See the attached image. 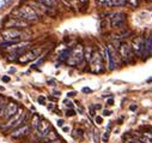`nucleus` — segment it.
I'll use <instances>...</instances> for the list:
<instances>
[{
  "label": "nucleus",
  "mask_w": 152,
  "mask_h": 143,
  "mask_svg": "<svg viewBox=\"0 0 152 143\" xmlns=\"http://www.w3.org/2000/svg\"><path fill=\"white\" fill-rule=\"evenodd\" d=\"M13 15H16V17L25 21L29 24L36 23L37 21H39V16H37V13L32 10V7L30 5H23V6H20L16 11H13Z\"/></svg>",
  "instance_id": "obj_1"
},
{
  "label": "nucleus",
  "mask_w": 152,
  "mask_h": 143,
  "mask_svg": "<svg viewBox=\"0 0 152 143\" xmlns=\"http://www.w3.org/2000/svg\"><path fill=\"white\" fill-rule=\"evenodd\" d=\"M83 60H84V46L82 43H78L69 52V57L66 60V64L68 66H77L80 63H83Z\"/></svg>",
  "instance_id": "obj_2"
},
{
  "label": "nucleus",
  "mask_w": 152,
  "mask_h": 143,
  "mask_svg": "<svg viewBox=\"0 0 152 143\" xmlns=\"http://www.w3.org/2000/svg\"><path fill=\"white\" fill-rule=\"evenodd\" d=\"M0 36L5 42H19L25 36V32L20 29H4Z\"/></svg>",
  "instance_id": "obj_3"
},
{
  "label": "nucleus",
  "mask_w": 152,
  "mask_h": 143,
  "mask_svg": "<svg viewBox=\"0 0 152 143\" xmlns=\"http://www.w3.org/2000/svg\"><path fill=\"white\" fill-rule=\"evenodd\" d=\"M118 54L120 57V60L122 64H129L133 61V52L131 48V43L124 41L119 43V49H118Z\"/></svg>",
  "instance_id": "obj_4"
},
{
  "label": "nucleus",
  "mask_w": 152,
  "mask_h": 143,
  "mask_svg": "<svg viewBox=\"0 0 152 143\" xmlns=\"http://www.w3.org/2000/svg\"><path fill=\"white\" fill-rule=\"evenodd\" d=\"M107 65H108V69L111 71V70H115L118 64L121 63L120 60V57L116 52V49L114 48V46L111 43H109L107 47Z\"/></svg>",
  "instance_id": "obj_5"
},
{
  "label": "nucleus",
  "mask_w": 152,
  "mask_h": 143,
  "mask_svg": "<svg viewBox=\"0 0 152 143\" xmlns=\"http://www.w3.org/2000/svg\"><path fill=\"white\" fill-rule=\"evenodd\" d=\"M89 66H90V71L94 74H101L103 71L104 61L102 59V55L99 54V51L94 49V53H92V57L90 59Z\"/></svg>",
  "instance_id": "obj_6"
},
{
  "label": "nucleus",
  "mask_w": 152,
  "mask_h": 143,
  "mask_svg": "<svg viewBox=\"0 0 152 143\" xmlns=\"http://www.w3.org/2000/svg\"><path fill=\"white\" fill-rule=\"evenodd\" d=\"M3 25L5 29H24L29 25V23H26L25 21L18 17H9Z\"/></svg>",
  "instance_id": "obj_7"
},
{
  "label": "nucleus",
  "mask_w": 152,
  "mask_h": 143,
  "mask_svg": "<svg viewBox=\"0 0 152 143\" xmlns=\"http://www.w3.org/2000/svg\"><path fill=\"white\" fill-rule=\"evenodd\" d=\"M131 48L135 58H141L144 52V38L142 36H135L131 41Z\"/></svg>",
  "instance_id": "obj_8"
},
{
  "label": "nucleus",
  "mask_w": 152,
  "mask_h": 143,
  "mask_svg": "<svg viewBox=\"0 0 152 143\" xmlns=\"http://www.w3.org/2000/svg\"><path fill=\"white\" fill-rule=\"evenodd\" d=\"M41 54V49L40 48H34V49H30L28 52H24L22 55L18 57L17 61L19 64H28L30 61H34L35 59H37V57H39Z\"/></svg>",
  "instance_id": "obj_9"
},
{
  "label": "nucleus",
  "mask_w": 152,
  "mask_h": 143,
  "mask_svg": "<svg viewBox=\"0 0 152 143\" xmlns=\"http://www.w3.org/2000/svg\"><path fill=\"white\" fill-rule=\"evenodd\" d=\"M19 110L18 107V103H16L15 101H10L5 105V108H4V112L1 114V118H5V119H9L11 118L12 116H15Z\"/></svg>",
  "instance_id": "obj_10"
},
{
  "label": "nucleus",
  "mask_w": 152,
  "mask_h": 143,
  "mask_svg": "<svg viewBox=\"0 0 152 143\" xmlns=\"http://www.w3.org/2000/svg\"><path fill=\"white\" fill-rule=\"evenodd\" d=\"M30 130H31L30 124H23V125H20L19 128H17V129H15V130L12 131L11 137L15 138V139L23 138V137H25L26 135L30 133Z\"/></svg>",
  "instance_id": "obj_11"
},
{
  "label": "nucleus",
  "mask_w": 152,
  "mask_h": 143,
  "mask_svg": "<svg viewBox=\"0 0 152 143\" xmlns=\"http://www.w3.org/2000/svg\"><path fill=\"white\" fill-rule=\"evenodd\" d=\"M24 113V111L22 110V108H19L18 110V112L15 114V116H12L11 118H9L7 119V122L5 123V124H3V125H0V129L1 130H12V128L15 126V124L18 122V119L22 117V114Z\"/></svg>",
  "instance_id": "obj_12"
},
{
  "label": "nucleus",
  "mask_w": 152,
  "mask_h": 143,
  "mask_svg": "<svg viewBox=\"0 0 152 143\" xmlns=\"http://www.w3.org/2000/svg\"><path fill=\"white\" fill-rule=\"evenodd\" d=\"M36 131H37L36 137L39 138V139H42V138L50 131V123H49L48 120H46V119H42Z\"/></svg>",
  "instance_id": "obj_13"
},
{
  "label": "nucleus",
  "mask_w": 152,
  "mask_h": 143,
  "mask_svg": "<svg viewBox=\"0 0 152 143\" xmlns=\"http://www.w3.org/2000/svg\"><path fill=\"white\" fill-rule=\"evenodd\" d=\"M126 22V15L124 12H115L110 18V25L113 28H119Z\"/></svg>",
  "instance_id": "obj_14"
},
{
  "label": "nucleus",
  "mask_w": 152,
  "mask_h": 143,
  "mask_svg": "<svg viewBox=\"0 0 152 143\" xmlns=\"http://www.w3.org/2000/svg\"><path fill=\"white\" fill-rule=\"evenodd\" d=\"M148 57H152V35L144 38V52L142 58L147 59Z\"/></svg>",
  "instance_id": "obj_15"
},
{
  "label": "nucleus",
  "mask_w": 152,
  "mask_h": 143,
  "mask_svg": "<svg viewBox=\"0 0 152 143\" xmlns=\"http://www.w3.org/2000/svg\"><path fill=\"white\" fill-rule=\"evenodd\" d=\"M92 53H94V48L91 47V46H85L84 47V63L85 64H88L89 65V63H90V59H91V57H92Z\"/></svg>",
  "instance_id": "obj_16"
},
{
  "label": "nucleus",
  "mask_w": 152,
  "mask_h": 143,
  "mask_svg": "<svg viewBox=\"0 0 152 143\" xmlns=\"http://www.w3.org/2000/svg\"><path fill=\"white\" fill-rule=\"evenodd\" d=\"M41 117L37 114V113H35L32 117H31V122H30V128L32 129V130H37V128H39V125H40V123H41Z\"/></svg>",
  "instance_id": "obj_17"
},
{
  "label": "nucleus",
  "mask_w": 152,
  "mask_h": 143,
  "mask_svg": "<svg viewBox=\"0 0 152 143\" xmlns=\"http://www.w3.org/2000/svg\"><path fill=\"white\" fill-rule=\"evenodd\" d=\"M55 139H59V136H58L56 131L52 130L41 139V142H50V141H55Z\"/></svg>",
  "instance_id": "obj_18"
},
{
  "label": "nucleus",
  "mask_w": 152,
  "mask_h": 143,
  "mask_svg": "<svg viewBox=\"0 0 152 143\" xmlns=\"http://www.w3.org/2000/svg\"><path fill=\"white\" fill-rule=\"evenodd\" d=\"M37 1H39L40 4H42L43 6H46V7H49V9H52L56 5L55 0H37Z\"/></svg>",
  "instance_id": "obj_19"
},
{
  "label": "nucleus",
  "mask_w": 152,
  "mask_h": 143,
  "mask_svg": "<svg viewBox=\"0 0 152 143\" xmlns=\"http://www.w3.org/2000/svg\"><path fill=\"white\" fill-rule=\"evenodd\" d=\"M69 49H65L61 54H60V57H59V60L60 61H66L67 59H68V57H69Z\"/></svg>",
  "instance_id": "obj_20"
},
{
  "label": "nucleus",
  "mask_w": 152,
  "mask_h": 143,
  "mask_svg": "<svg viewBox=\"0 0 152 143\" xmlns=\"http://www.w3.org/2000/svg\"><path fill=\"white\" fill-rule=\"evenodd\" d=\"M127 5V0H113L111 6H125Z\"/></svg>",
  "instance_id": "obj_21"
},
{
  "label": "nucleus",
  "mask_w": 152,
  "mask_h": 143,
  "mask_svg": "<svg viewBox=\"0 0 152 143\" xmlns=\"http://www.w3.org/2000/svg\"><path fill=\"white\" fill-rule=\"evenodd\" d=\"M98 5H102V6H111L113 4V0H96Z\"/></svg>",
  "instance_id": "obj_22"
},
{
  "label": "nucleus",
  "mask_w": 152,
  "mask_h": 143,
  "mask_svg": "<svg viewBox=\"0 0 152 143\" xmlns=\"http://www.w3.org/2000/svg\"><path fill=\"white\" fill-rule=\"evenodd\" d=\"M127 4H128L131 7L137 9V7L140 5V1H139V0H127Z\"/></svg>",
  "instance_id": "obj_23"
},
{
  "label": "nucleus",
  "mask_w": 152,
  "mask_h": 143,
  "mask_svg": "<svg viewBox=\"0 0 152 143\" xmlns=\"http://www.w3.org/2000/svg\"><path fill=\"white\" fill-rule=\"evenodd\" d=\"M5 105H6V101L3 96H0V117H1L3 112H4V108H5Z\"/></svg>",
  "instance_id": "obj_24"
},
{
  "label": "nucleus",
  "mask_w": 152,
  "mask_h": 143,
  "mask_svg": "<svg viewBox=\"0 0 152 143\" xmlns=\"http://www.w3.org/2000/svg\"><path fill=\"white\" fill-rule=\"evenodd\" d=\"M109 131H110V125L107 128V131H105V133L103 135V142H107V141H108V138H109Z\"/></svg>",
  "instance_id": "obj_25"
},
{
  "label": "nucleus",
  "mask_w": 152,
  "mask_h": 143,
  "mask_svg": "<svg viewBox=\"0 0 152 143\" xmlns=\"http://www.w3.org/2000/svg\"><path fill=\"white\" fill-rule=\"evenodd\" d=\"M37 100H39V103H40V105H46V97H45L43 95H40Z\"/></svg>",
  "instance_id": "obj_26"
},
{
  "label": "nucleus",
  "mask_w": 152,
  "mask_h": 143,
  "mask_svg": "<svg viewBox=\"0 0 152 143\" xmlns=\"http://www.w3.org/2000/svg\"><path fill=\"white\" fill-rule=\"evenodd\" d=\"M66 116H67V117H72V116H75V111L69 108V110H67V111H66Z\"/></svg>",
  "instance_id": "obj_27"
},
{
  "label": "nucleus",
  "mask_w": 152,
  "mask_h": 143,
  "mask_svg": "<svg viewBox=\"0 0 152 143\" xmlns=\"http://www.w3.org/2000/svg\"><path fill=\"white\" fill-rule=\"evenodd\" d=\"M94 136H95V142H96V143H98V142H99V132H98L97 130H95Z\"/></svg>",
  "instance_id": "obj_28"
},
{
  "label": "nucleus",
  "mask_w": 152,
  "mask_h": 143,
  "mask_svg": "<svg viewBox=\"0 0 152 143\" xmlns=\"http://www.w3.org/2000/svg\"><path fill=\"white\" fill-rule=\"evenodd\" d=\"M142 135H144V137H145V138H148V139H151V141H152V132H144Z\"/></svg>",
  "instance_id": "obj_29"
},
{
  "label": "nucleus",
  "mask_w": 152,
  "mask_h": 143,
  "mask_svg": "<svg viewBox=\"0 0 152 143\" xmlns=\"http://www.w3.org/2000/svg\"><path fill=\"white\" fill-rule=\"evenodd\" d=\"M95 122H96V124H102V122H103V119H102V117H99V116H97V117H95Z\"/></svg>",
  "instance_id": "obj_30"
},
{
  "label": "nucleus",
  "mask_w": 152,
  "mask_h": 143,
  "mask_svg": "<svg viewBox=\"0 0 152 143\" xmlns=\"http://www.w3.org/2000/svg\"><path fill=\"white\" fill-rule=\"evenodd\" d=\"M90 116L91 117L95 116V107H92V106H90Z\"/></svg>",
  "instance_id": "obj_31"
},
{
  "label": "nucleus",
  "mask_w": 152,
  "mask_h": 143,
  "mask_svg": "<svg viewBox=\"0 0 152 143\" xmlns=\"http://www.w3.org/2000/svg\"><path fill=\"white\" fill-rule=\"evenodd\" d=\"M110 114H111V112H110V111H108V110H104V111H103V116H105V117H109Z\"/></svg>",
  "instance_id": "obj_32"
},
{
  "label": "nucleus",
  "mask_w": 152,
  "mask_h": 143,
  "mask_svg": "<svg viewBox=\"0 0 152 143\" xmlns=\"http://www.w3.org/2000/svg\"><path fill=\"white\" fill-rule=\"evenodd\" d=\"M141 142H142V143H152V141H151V139H148V138H145V137L141 139Z\"/></svg>",
  "instance_id": "obj_33"
},
{
  "label": "nucleus",
  "mask_w": 152,
  "mask_h": 143,
  "mask_svg": "<svg viewBox=\"0 0 152 143\" xmlns=\"http://www.w3.org/2000/svg\"><path fill=\"white\" fill-rule=\"evenodd\" d=\"M41 143H62L60 139H55V141H50V142H41Z\"/></svg>",
  "instance_id": "obj_34"
},
{
  "label": "nucleus",
  "mask_w": 152,
  "mask_h": 143,
  "mask_svg": "<svg viewBox=\"0 0 152 143\" xmlns=\"http://www.w3.org/2000/svg\"><path fill=\"white\" fill-rule=\"evenodd\" d=\"M92 90L90 89V88H83V93H86V94H89V93H91Z\"/></svg>",
  "instance_id": "obj_35"
},
{
  "label": "nucleus",
  "mask_w": 152,
  "mask_h": 143,
  "mask_svg": "<svg viewBox=\"0 0 152 143\" xmlns=\"http://www.w3.org/2000/svg\"><path fill=\"white\" fill-rule=\"evenodd\" d=\"M3 81H4V82H6V83H7V82H10V77L4 76V77H3Z\"/></svg>",
  "instance_id": "obj_36"
},
{
  "label": "nucleus",
  "mask_w": 152,
  "mask_h": 143,
  "mask_svg": "<svg viewBox=\"0 0 152 143\" xmlns=\"http://www.w3.org/2000/svg\"><path fill=\"white\" fill-rule=\"evenodd\" d=\"M113 103H114V100H113V97H111V99H109V100L107 101V105H109V106H110V105H113Z\"/></svg>",
  "instance_id": "obj_37"
},
{
  "label": "nucleus",
  "mask_w": 152,
  "mask_h": 143,
  "mask_svg": "<svg viewBox=\"0 0 152 143\" xmlns=\"http://www.w3.org/2000/svg\"><path fill=\"white\" fill-rule=\"evenodd\" d=\"M129 110H131V111H135V110H137V106H135V105L131 106V107H129Z\"/></svg>",
  "instance_id": "obj_38"
},
{
  "label": "nucleus",
  "mask_w": 152,
  "mask_h": 143,
  "mask_svg": "<svg viewBox=\"0 0 152 143\" xmlns=\"http://www.w3.org/2000/svg\"><path fill=\"white\" fill-rule=\"evenodd\" d=\"M58 125H59V126H62V125H64V120H61V119L58 120Z\"/></svg>",
  "instance_id": "obj_39"
},
{
  "label": "nucleus",
  "mask_w": 152,
  "mask_h": 143,
  "mask_svg": "<svg viewBox=\"0 0 152 143\" xmlns=\"http://www.w3.org/2000/svg\"><path fill=\"white\" fill-rule=\"evenodd\" d=\"M67 95H68V96H69V97H72V96H74V95H75V91H73V93H72V91H71V93H68V94H67Z\"/></svg>",
  "instance_id": "obj_40"
},
{
  "label": "nucleus",
  "mask_w": 152,
  "mask_h": 143,
  "mask_svg": "<svg viewBox=\"0 0 152 143\" xmlns=\"http://www.w3.org/2000/svg\"><path fill=\"white\" fill-rule=\"evenodd\" d=\"M64 131H65V132H68V131H69V128H67V126H64Z\"/></svg>",
  "instance_id": "obj_41"
},
{
  "label": "nucleus",
  "mask_w": 152,
  "mask_h": 143,
  "mask_svg": "<svg viewBox=\"0 0 152 143\" xmlns=\"http://www.w3.org/2000/svg\"><path fill=\"white\" fill-rule=\"evenodd\" d=\"M79 1H80V3H83V4H86V3L89 1V0H79Z\"/></svg>",
  "instance_id": "obj_42"
},
{
  "label": "nucleus",
  "mask_w": 152,
  "mask_h": 143,
  "mask_svg": "<svg viewBox=\"0 0 152 143\" xmlns=\"http://www.w3.org/2000/svg\"><path fill=\"white\" fill-rule=\"evenodd\" d=\"M48 110H53V105H52V103H49V106H48Z\"/></svg>",
  "instance_id": "obj_43"
},
{
  "label": "nucleus",
  "mask_w": 152,
  "mask_h": 143,
  "mask_svg": "<svg viewBox=\"0 0 152 143\" xmlns=\"http://www.w3.org/2000/svg\"><path fill=\"white\" fill-rule=\"evenodd\" d=\"M83 111H84L83 108H79V110H78V112H79V113H83Z\"/></svg>",
  "instance_id": "obj_44"
}]
</instances>
